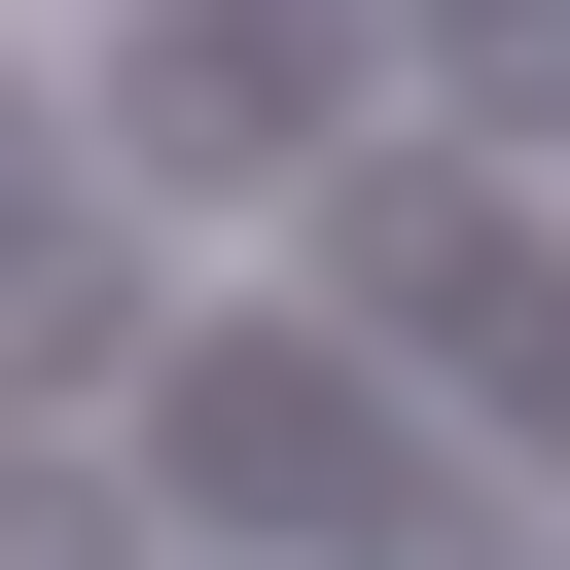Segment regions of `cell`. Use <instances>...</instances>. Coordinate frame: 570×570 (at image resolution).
Wrapping results in <instances>:
<instances>
[{
  "label": "cell",
  "instance_id": "6da1fadb",
  "mask_svg": "<svg viewBox=\"0 0 570 570\" xmlns=\"http://www.w3.org/2000/svg\"><path fill=\"white\" fill-rule=\"evenodd\" d=\"M178 463H214V499H285V570H321V534H356V463H392V392H356L321 321H249V356H178Z\"/></svg>",
  "mask_w": 570,
  "mask_h": 570
},
{
  "label": "cell",
  "instance_id": "7a4b0ae2",
  "mask_svg": "<svg viewBox=\"0 0 570 570\" xmlns=\"http://www.w3.org/2000/svg\"><path fill=\"white\" fill-rule=\"evenodd\" d=\"M285 142H356L321 36H142V71H107V178H285Z\"/></svg>",
  "mask_w": 570,
  "mask_h": 570
},
{
  "label": "cell",
  "instance_id": "3957f363",
  "mask_svg": "<svg viewBox=\"0 0 570 570\" xmlns=\"http://www.w3.org/2000/svg\"><path fill=\"white\" fill-rule=\"evenodd\" d=\"M321 570H534V499H499V463H428V428H392V463H356V534H321Z\"/></svg>",
  "mask_w": 570,
  "mask_h": 570
},
{
  "label": "cell",
  "instance_id": "277c9868",
  "mask_svg": "<svg viewBox=\"0 0 570 570\" xmlns=\"http://www.w3.org/2000/svg\"><path fill=\"white\" fill-rule=\"evenodd\" d=\"M428 392H499V428H534V463H570V249H499V321H463V356H428Z\"/></svg>",
  "mask_w": 570,
  "mask_h": 570
}]
</instances>
